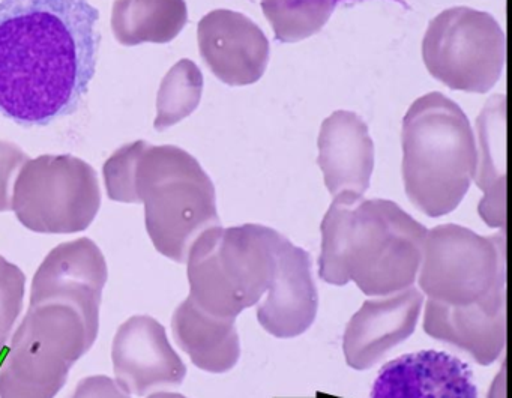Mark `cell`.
Returning <instances> with one entry per match:
<instances>
[{
    "instance_id": "obj_1",
    "label": "cell",
    "mask_w": 512,
    "mask_h": 398,
    "mask_svg": "<svg viewBox=\"0 0 512 398\" xmlns=\"http://www.w3.org/2000/svg\"><path fill=\"white\" fill-rule=\"evenodd\" d=\"M98 22L88 0H2L0 115L23 128L74 115L97 71Z\"/></svg>"
},
{
    "instance_id": "obj_2",
    "label": "cell",
    "mask_w": 512,
    "mask_h": 398,
    "mask_svg": "<svg viewBox=\"0 0 512 398\" xmlns=\"http://www.w3.org/2000/svg\"><path fill=\"white\" fill-rule=\"evenodd\" d=\"M425 235L427 229L391 200L338 194L322 221L320 277L335 286L353 281L379 298L409 289Z\"/></svg>"
},
{
    "instance_id": "obj_3",
    "label": "cell",
    "mask_w": 512,
    "mask_h": 398,
    "mask_svg": "<svg viewBox=\"0 0 512 398\" xmlns=\"http://www.w3.org/2000/svg\"><path fill=\"white\" fill-rule=\"evenodd\" d=\"M403 181L428 217L455 211L475 178L476 137L466 113L440 92L418 98L403 119Z\"/></svg>"
},
{
    "instance_id": "obj_4",
    "label": "cell",
    "mask_w": 512,
    "mask_h": 398,
    "mask_svg": "<svg viewBox=\"0 0 512 398\" xmlns=\"http://www.w3.org/2000/svg\"><path fill=\"white\" fill-rule=\"evenodd\" d=\"M286 236L260 224L206 230L187 256L194 305L221 319L259 304L274 280Z\"/></svg>"
},
{
    "instance_id": "obj_5",
    "label": "cell",
    "mask_w": 512,
    "mask_h": 398,
    "mask_svg": "<svg viewBox=\"0 0 512 398\" xmlns=\"http://www.w3.org/2000/svg\"><path fill=\"white\" fill-rule=\"evenodd\" d=\"M136 202L158 253L176 263L206 230L221 226L217 196L199 161L178 146L146 145L137 163Z\"/></svg>"
},
{
    "instance_id": "obj_6",
    "label": "cell",
    "mask_w": 512,
    "mask_h": 398,
    "mask_svg": "<svg viewBox=\"0 0 512 398\" xmlns=\"http://www.w3.org/2000/svg\"><path fill=\"white\" fill-rule=\"evenodd\" d=\"M98 331L100 326L76 305L29 304L0 368V398H55L73 365L94 346Z\"/></svg>"
},
{
    "instance_id": "obj_7",
    "label": "cell",
    "mask_w": 512,
    "mask_h": 398,
    "mask_svg": "<svg viewBox=\"0 0 512 398\" xmlns=\"http://www.w3.org/2000/svg\"><path fill=\"white\" fill-rule=\"evenodd\" d=\"M101 188L91 164L74 155H41L23 166L11 211L35 233L71 235L94 223Z\"/></svg>"
},
{
    "instance_id": "obj_8",
    "label": "cell",
    "mask_w": 512,
    "mask_h": 398,
    "mask_svg": "<svg viewBox=\"0 0 512 398\" xmlns=\"http://www.w3.org/2000/svg\"><path fill=\"white\" fill-rule=\"evenodd\" d=\"M422 59L428 73L449 89L487 94L505 67V34L490 14L449 8L428 25Z\"/></svg>"
},
{
    "instance_id": "obj_9",
    "label": "cell",
    "mask_w": 512,
    "mask_h": 398,
    "mask_svg": "<svg viewBox=\"0 0 512 398\" xmlns=\"http://www.w3.org/2000/svg\"><path fill=\"white\" fill-rule=\"evenodd\" d=\"M419 287L428 301L469 305L505 286V236L476 235L457 224L427 230Z\"/></svg>"
},
{
    "instance_id": "obj_10",
    "label": "cell",
    "mask_w": 512,
    "mask_h": 398,
    "mask_svg": "<svg viewBox=\"0 0 512 398\" xmlns=\"http://www.w3.org/2000/svg\"><path fill=\"white\" fill-rule=\"evenodd\" d=\"M116 382L130 395L152 394L182 385L187 367L175 352L166 328L139 314L119 326L112 344Z\"/></svg>"
},
{
    "instance_id": "obj_11",
    "label": "cell",
    "mask_w": 512,
    "mask_h": 398,
    "mask_svg": "<svg viewBox=\"0 0 512 398\" xmlns=\"http://www.w3.org/2000/svg\"><path fill=\"white\" fill-rule=\"evenodd\" d=\"M109 280L106 257L89 238L64 242L53 248L35 272L31 304L62 301L76 305L95 325H100L104 287Z\"/></svg>"
},
{
    "instance_id": "obj_12",
    "label": "cell",
    "mask_w": 512,
    "mask_h": 398,
    "mask_svg": "<svg viewBox=\"0 0 512 398\" xmlns=\"http://www.w3.org/2000/svg\"><path fill=\"white\" fill-rule=\"evenodd\" d=\"M203 62L224 85L248 86L259 82L271 56L268 38L244 14L215 10L197 26Z\"/></svg>"
},
{
    "instance_id": "obj_13",
    "label": "cell",
    "mask_w": 512,
    "mask_h": 398,
    "mask_svg": "<svg viewBox=\"0 0 512 398\" xmlns=\"http://www.w3.org/2000/svg\"><path fill=\"white\" fill-rule=\"evenodd\" d=\"M422 304L424 295L413 287L364 302L344 332L347 364L355 370H367L377 364L413 334Z\"/></svg>"
},
{
    "instance_id": "obj_14",
    "label": "cell",
    "mask_w": 512,
    "mask_h": 398,
    "mask_svg": "<svg viewBox=\"0 0 512 398\" xmlns=\"http://www.w3.org/2000/svg\"><path fill=\"white\" fill-rule=\"evenodd\" d=\"M424 329L430 337L463 350L478 364H493L506 341L505 286L475 304L428 301Z\"/></svg>"
},
{
    "instance_id": "obj_15",
    "label": "cell",
    "mask_w": 512,
    "mask_h": 398,
    "mask_svg": "<svg viewBox=\"0 0 512 398\" xmlns=\"http://www.w3.org/2000/svg\"><path fill=\"white\" fill-rule=\"evenodd\" d=\"M370 398H478L472 370L445 352L421 350L388 362Z\"/></svg>"
},
{
    "instance_id": "obj_16",
    "label": "cell",
    "mask_w": 512,
    "mask_h": 398,
    "mask_svg": "<svg viewBox=\"0 0 512 398\" xmlns=\"http://www.w3.org/2000/svg\"><path fill=\"white\" fill-rule=\"evenodd\" d=\"M257 308V319L269 334L293 338L304 334L316 319L319 296L310 254L286 238L278 254L277 271Z\"/></svg>"
},
{
    "instance_id": "obj_17",
    "label": "cell",
    "mask_w": 512,
    "mask_h": 398,
    "mask_svg": "<svg viewBox=\"0 0 512 398\" xmlns=\"http://www.w3.org/2000/svg\"><path fill=\"white\" fill-rule=\"evenodd\" d=\"M317 146V163L329 193L364 196L374 169V143L364 119L344 110L332 113L320 128Z\"/></svg>"
},
{
    "instance_id": "obj_18",
    "label": "cell",
    "mask_w": 512,
    "mask_h": 398,
    "mask_svg": "<svg viewBox=\"0 0 512 398\" xmlns=\"http://www.w3.org/2000/svg\"><path fill=\"white\" fill-rule=\"evenodd\" d=\"M478 164L473 181L484 193L478 212L482 221L494 229L506 224V98L494 95L476 119Z\"/></svg>"
},
{
    "instance_id": "obj_19",
    "label": "cell",
    "mask_w": 512,
    "mask_h": 398,
    "mask_svg": "<svg viewBox=\"0 0 512 398\" xmlns=\"http://www.w3.org/2000/svg\"><path fill=\"white\" fill-rule=\"evenodd\" d=\"M235 322L211 316L187 298L173 313V337L200 370L226 373L238 364L241 356Z\"/></svg>"
},
{
    "instance_id": "obj_20",
    "label": "cell",
    "mask_w": 512,
    "mask_h": 398,
    "mask_svg": "<svg viewBox=\"0 0 512 398\" xmlns=\"http://www.w3.org/2000/svg\"><path fill=\"white\" fill-rule=\"evenodd\" d=\"M188 23L185 0H115L112 31L124 47L167 44Z\"/></svg>"
},
{
    "instance_id": "obj_21",
    "label": "cell",
    "mask_w": 512,
    "mask_h": 398,
    "mask_svg": "<svg viewBox=\"0 0 512 398\" xmlns=\"http://www.w3.org/2000/svg\"><path fill=\"white\" fill-rule=\"evenodd\" d=\"M202 94L203 74L200 68L190 59H182L173 65L158 89L155 130H169L187 119L196 112Z\"/></svg>"
},
{
    "instance_id": "obj_22",
    "label": "cell",
    "mask_w": 512,
    "mask_h": 398,
    "mask_svg": "<svg viewBox=\"0 0 512 398\" xmlns=\"http://www.w3.org/2000/svg\"><path fill=\"white\" fill-rule=\"evenodd\" d=\"M337 0H262V10L281 43H298L331 19Z\"/></svg>"
},
{
    "instance_id": "obj_23",
    "label": "cell",
    "mask_w": 512,
    "mask_h": 398,
    "mask_svg": "<svg viewBox=\"0 0 512 398\" xmlns=\"http://www.w3.org/2000/svg\"><path fill=\"white\" fill-rule=\"evenodd\" d=\"M148 143L145 140L127 143L104 164V184H106L107 196L113 202L137 205L136 191H134L137 163Z\"/></svg>"
},
{
    "instance_id": "obj_24",
    "label": "cell",
    "mask_w": 512,
    "mask_h": 398,
    "mask_svg": "<svg viewBox=\"0 0 512 398\" xmlns=\"http://www.w3.org/2000/svg\"><path fill=\"white\" fill-rule=\"evenodd\" d=\"M26 277L22 269L0 256V340L7 343L23 310Z\"/></svg>"
},
{
    "instance_id": "obj_25",
    "label": "cell",
    "mask_w": 512,
    "mask_h": 398,
    "mask_svg": "<svg viewBox=\"0 0 512 398\" xmlns=\"http://www.w3.org/2000/svg\"><path fill=\"white\" fill-rule=\"evenodd\" d=\"M29 160V155L16 143L0 140V212L11 211L17 178Z\"/></svg>"
},
{
    "instance_id": "obj_26",
    "label": "cell",
    "mask_w": 512,
    "mask_h": 398,
    "mask_svg": "<svg viewBox=\"0 0 512 398\" xmlns=\"http://www.w3.org/2000/svg\"><path fill=\"white\" fill-rule=\"evenodd\" d=\"M71 398H131V395L109 376H91L80 380Z\"/></svg>"
},
{
    "instance_id": "obj_27",
    "label": "cell",
    "mask_w": 512,
    "mask_h": 398,
    "mask_svg": "<svg viewBox=\"0 0 512 398\" xmlns=\"http://www.w3.org/2000/svg\"><path fill=\"white\" fill-rule=\"evenodd\" d=\"M488 398H506V367L503 365L502 371L497 374L494 379L493 385H491L490 392H488Z\"/></svg>"
},
{
    "instance_id": "obj_28",
    "label": "cell",
    "mask_w": 512,
    "mask_h": 398,
    "mask_svg": "<svg viewBox=\"0 0 512 398\" xmlns=\"http://www.w3.org/2000/svg\"><path fill=\"white\" fill-rule=\"evenodd\" d=\"M148 398H187L185 395L176 394V392H154V394L149 395Z\"/></svg>"
},
{
    "instance_id": "obj_29",
    "label": "cell",
    "mask_w": 512,
    "mask_h": 398,
    "mask_svg": "<svg viewBox=\"0 0 512 398\" xmlns=\"http://www.w3.org/2000/svg\"><path fill=\"white\" fill-rule=\"evenodd\" d=\"M5 341L0 340V350L4 349Z\"/></svg>"
}]
</instances>
